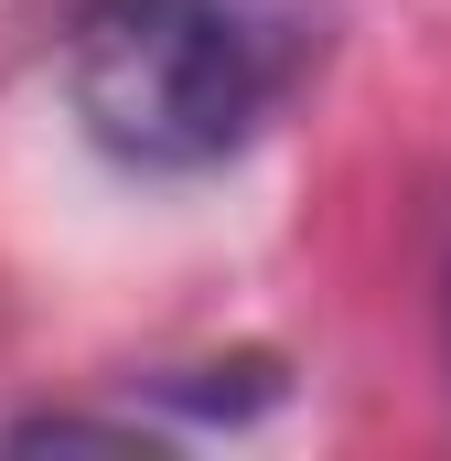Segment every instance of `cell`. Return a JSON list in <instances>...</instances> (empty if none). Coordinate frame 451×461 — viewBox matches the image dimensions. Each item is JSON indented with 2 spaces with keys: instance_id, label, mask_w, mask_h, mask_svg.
<instances>
[{
  "instance_id": "obj_1",
  "label": "cell",
  "mask_w": 451,
  "mask_h": 461,
  "mask_svg": "<svg viewBox=\"0 0 451 461\" xmlns=\"http://www.w3.org/2000/svg\"><path fill=\"white\" fill-rule=\"evenodd\" d=\"M323 22L301 0H65V97L129 172L236 161L312 76Z\"/></svg>"
},
{
  "instance_id": "obj_2",
  "label": "cell",
  "mask_w": 451,
  "mask_h": 461,
  "mask_svg": "<svg viewBox=\"0 0 451 461\" xmlns=\"http://www.w3.org/2000/svg\"><path fill=\"white\" fill-rule=\"evenodd\" d=\"M441 354H451V236H441Z\"/></svg>"
}]
</instances>
